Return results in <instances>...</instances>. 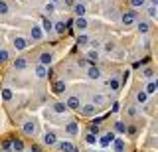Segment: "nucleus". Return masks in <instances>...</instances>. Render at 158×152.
<instances>
[{
	"label": "nucleus",
	"instance_id": "1",
	"mask_svg": "<svg viewBox=\"0 0 158 152\" xmlns=\"http://www.w3.org/2000/svg\"><path fill=\"white\" fill-rule=\"evenodd\" d=\"M38 130H40L38 121L28 119V121H24V122H22V132H24L26 136H36V134H38Z\"/></svg>",
	"mask_w": 158,
	"mask_h": 152
},
{
	"label": "nucleus",
	"instance_id": "2",
	"mask_svg": "<svg viewBox=\"0 0 158 152\" xmlns=\"http://www.w3.org/2000/svg\"><path fill=\"white\" fill-rule=\"evenodd\" d=\"M53 57H56V55H53V51L44 50V51L38 55V63H40V65H44V67H49V65L53 63Z\"/></svg>",
	"mask_w": 158,
	"mask_h": 152
},
{
	"label": "nucleus",
	"instance_id": "3",
	"mask_svg": "<svg viewBox=\"0 0 158 152\" xmlns=\"http://www.w3.org/2000/svg\"><path fill=\"white\" fill-rule=\"evenodd\" d=\"M121 24H123V26H132V24H136V10H127V12H123Z\"/></svg>",
	"mask_w": 158,
	"mask_h": 152
},
{
	"label": "nucleus",
	"instance_id": "4",
	"mask_svg": "<svg viewBox=\"0 0 158 152\" xmlns=\"http://www.w3.org/2000/svg\"><path fill=\"white\" fill-rule=\"evenodd\" d=\"M12 43H14V50H16V51H24V50H28V47H30L28 38H24V36H16Z\"/></svg>",
	"mask_w": 158,
	"mask_h": 152
},
{
	"label": "nucleus",
	"instance_id": "5",
	"mask_svg": "<svg viewBox=\"0 0 158 152\" xmlns=\"http://www.w3.org/2000/svg\"><path fill=\"white\" fill-rule=\"evenodd\" d=\"M99 109L95 105H91V103H81V107H79V113H81L83 117H95V113Z\"/></svg>",
	"mask_w": 158,
	"mask_h": 152
},
{
	"label": "nucleus",
	"instance_id": "6",
	"mask_svg": "<svg viewBox=\"0 0 158 152\" xmlns=\"http://www.w3.org/2000/svg\"><path fill=\"white\" fill-rule=\"evenodd\" d=\"M63 103H65V107L71 109V111H79V107H81V99H79L77 95H69Z\"/></svg>",
	"mask_w": 158,
	"mask_h": 152
},
{
	"label": "nucleus",
	"instance_id": "7",
	"mask_svg": "<svg viewBox=\"0 0 158 152\" xmlns=\"http://www.w3.org/2000/svg\"><path fill=\"white\" fill-rule=\"evenodd\" d=\"M65 132H67L69 136H77V134H79V122H77V121H67Z\"/></svg>",
	"mask_w": 158,
	"mask_h": 152
},
{
	"label": "nucleus",
	"instance_id": "8",
	"mask_svg": "<svg viewBox=\"0 0 158 152\" xmlns=\"http://www.w3.org/2000/svg\"><path fill=\"white\" fill-rule=\"evenodd\" d=\"M107 103V97L103 95V93H95V95L91 97V105H95L97 109H101V107H105Z\"/></svg>",
	"mask_w": 158,
	"mask_h": 152
},
{
	"label": "nucleus",
	"instance_id": "9",
	"mask_svg": "<svg viewBox=\"0 0 158 152\" xmlns=\"http://www.w3.org/2000/svg\"><path fill=\"white\" fill-rule=\"evenodd\" d=\"M28 65H30V63H28L26 57H16V60L12 61V67H14L16 71H24V69H28Z\"/></svg>",
	"mask_w": 158,
	"mask_h": 152
},
{
	"label": "nucleus",
	"instance_id": "10",
	"mask_svg": "<svg viewBox=\"0 0 158 152\" xmlns=\"http://www.w3.org/2000/svg\"><path fill=\"white\" fill-rule=\"evenodd\" d=\"M85 71H87V77H89V79H93V81L101 79V69H99V65H89Z\"/></svg>",
	"mask_w": 158,
	"mask_h": 152
},
{
	"label": "nucleus",
	"instance_id": "11",
	"mask_svg": "<svg viewBox=\"0 0 158 152\" xmlns=\"http://www.w3.org/2000/svg\"><path fill=\"white\" fill-rule=\"evenodd\" d=\"M85 60L91 63V65H97V61L101 60V53H99V50H95V47H93V50H89V51H87Z\"/></svg>",
	"mask_w": 158,
	"mask_h": 152
},
{
	"label": "nucleus",
	"instance_id": "12",
	"mask_svg": "<svg viewBox=\"0 0 158 152\" xmlns=\"http://www.w3.org/2000/svg\"><path fill=\"white\" fill-rule=\"evenodd\" d=\"M44 36H46V34L42 32V28H40V26H32V30H30V38H32L34 42H42Z\"/></svg>",
	"mask_w": 158,
	"mask_h": 152
},
{
	"label": "nucleus",
	"instance_id": "13",
	"mask_svg": "<svg viewBox=\"0 0 158 152\" xmlns=\"http://www.w3.org/2000/svg\"><path fill=\"white\" fill-rule=\"evenodd\" d=\"M57 148L61 150V152H77V148H75V144L73 142H69V140H63V142H57Z\"/></svg>",
	"mask_w": 158,
	"mask_h": 152
},
{
	"label": "nucleus",
	"instance_id": "14",
	"mask_svg": "<svg viewBox=\"0 0 158 152\" xmlns=\"http://www.w3.org/2000/svg\"><path fill=\"white\" fill-rule=\"evenodd\" d=\"M44 144H46V146H56L57 144V134L52 132V130L46 132V134H44Z\"/></svg>",
	"mask_w": 158,
	"mask_h": 152
},
{
	"label": "nucleus",
	"instance_id": "15",
	"mask_svg": "<svg viewBox=\"0 0 158 152\" xmlns=\"http://www.w3.org/2000/svg\"><path fill=\"white\" fill-rule=\"evenodd\" d=\"M71 10L75 12V16H77V18H85V14H87V6H85V4L75 2V4L71 6Z\"/></svg>",
	"mask_w": 158,
	"mask_h": 152
},
{
	"label": "nucleus",
	"instance_id": "16",
	"mask_svg": "<svg viewBox=\"0 0 158 152\" xmlns=\"http://www.w3.org/2000/svg\"><path fill=\"white\" fill-rule=\"evenodd\" d=\"M52 91L56 93V95H63V93L67 91V83H65V81H56V83L52 85Z\"/></svg>",
	"mask_w": 158,
	"mask_h": 152
},
{
	"label": "nucleus",
	"instance_id": "17",
	"mask_svg": "<svg viewBox=\"0 0 158 152\" xmlns=\"http://www.w3.org/2000/svg\"><path fill=\"white\" fill-rule=\"evenodd\" d=\"M34 73H36L38 79H46V77L49 75V67H44V65H36V69H34Z\"/></svg>",
	"mask_w": 158,
	"mask_h": 152
},
{
	"label": "nucleus",
	"instance_id": "18",
	"mask_svg": "<svg viewBox=\"0 0 158 152\" xmlns=\"http://www.w3.org/2000/svg\"><path fill=\"white\" fill-rule=\"evenodd\" d=\"M40 28H42V32H44V34H52V32H53V22L49 20L48 16H44L42 26H40Z\"/></svg>",
	"mask_w": 158,
	"mask_h": 152
},
{
	"label": "nucleus",
	"instance_id": "19",
	"mask_svg": "<svg viewBox=\"0 0 158 152\" xmlns=\"http://www.w3.org/2000/svg\"><path fill=\"white\" fill-rule=\"evenodd\" d=\"M52 111L56 113V115H65V113H67L69 109H67V107H65V103L57 101V103H53V105H52Z\"/></svg>",
	"mask_w": 158,
	"mask_h": 152
},
{
	"label": "nucleus",
	"instance_id": "20",
	"mask_svg": "<svg viewBox=\"0 0 158 152\" xmlns=\"http://www.w3.org/2000/svg\"><path fill=\"white\" fill-rule=\"evenodd\" d=\"M115 138H117V134H115V132H105V134H103V138H97V140L101 142V146H109V144H111V142L115 140Z\"/></svg>",
	"mask_w": 158,
	"mask_h": 152
},
{
	"label": "nucleus",
	"instance_id": "21",
	"mask_svg": "<svg viewBox=\"0 0 158 152\" xmlns=\"http://www.w3.org/2000/svg\"><path fill=\"white\" fill-rule=\"evenodd\" d=\"M73 24H75V28H77V30L81 32V34L89 28V22L85 20V18H75V20H73Z\"/></svg>",
	"mask_w": 158,
	"mask_h": 152
},
{
	"label": "nucleus",
	"instance_id": "22",
	"mask_svg": "<svg viewBox=\"0 0 158 152\" xmlns=\"http://www.w3.org/2000/svg\"><path fill=\"white\" fill-rule=\"evenodd\" d=\"M156 89H158V81H156V79H152V81H148V83H146V87H144L142 91H144L146 95H154Z\"/></svg>",
	"mask_w": 158,
	"mask_h": 152
},
{
	"label": "nucleus",
	"instance_id": "23",
	"mask_svg": "<svg viewBox=\"0 0 158 152\" xmlns=\"http://www.w3.org/2000/svg\"><path fill=\"white\" fill-rule=\"evenodd\" d=\"M111 144H113V152H125V148H127V144H125L123 138H115Z\"/></svg>",
	"mask_w": 158,
	"mask_h": 152
},
{
	"label": "nucleus",
	"instance_id": "24",
	"mask_svg": "<svg viewBox=\"0 0 158 152\" xmlns=\"http://www.w3.org/2000/svg\"><path fill=\"white\" fill-rule=\"evenodd\" d=\"M53 32H56V34H59V36H61V34H65V32H67V26H65V22H63V20H57V22H53Z\"/></svg>",
	"mask_w": 158,
	"mask_h": 152
},
{
	"label": "nucleus",
	"instance_id": "25",
	"mask_svg": "<svg viewBox=\"0 0 158 152\" xmlns=\"http://www.w3.org/2000/svg\"><path fill=\"white\" fill-rule=\"evenodd\" d=\"M107 85L111 87L113 93H118V91H121V81H118V77H111V79L107 81Z\"/></svg>",
	"mask_w": 158,
	"mask_h": 152
},
{
	"label": "nucleus",
	"instance_id": "26",
	"mask_svg": "<svg viewBox=\"0 0 158 152\" xmlns=\"http://www.w3.org/2000/svg\"><path fill=\"white\" fill-rule=\"evenodd\" d=\"M10 144H12V152H24V142L22 140L12 138V140H10Z\"/></svg>",
	"mask_w": 158,
	"mask_h": 152
},
{
	"label": "nucleus",
	"instance_id": "27",
	"mask_svg": "<svg viewBox=\"0 0 158 152\" xmlns=\"http://www.w3.org/2000/svg\"><path fill=\"white\" fill-rule=\"evenodd\" d=\"M136 30H138V34H148L150 32V24L148 22H136Z\"/></svg>",
	"mask_w": 158,
	"mask_h": 152
},
{
	"label": "nucleus",
	"instance_id": "28",
	"mask_svg": "<svg viewBox=\"0 0 158 152\" xmlns=\"http://www.w3.org/2000/svg\"><path fill=\"white\" fill-rule=\"evenodd\" d=\"M135 99H136V105H144V103L148 101V95H146V93L144 91H136V95H135Z\"/></svg>",
	"mask_w": 158,
	"mask_h": 152
},
{
	"label": "nucleus",
	"instance_id": "29",
	"mask_svg": "<svg viewBox=\"0 0 158 152\" xmlns=\"http://www.w3.org/2000/svg\"><path fill=\"white\" fill-rule=\"evenodd\" d=\"M6 14H10V4L6 0H0V16H6Z\"/></svg>",
	"mask_w": 158,
	"mask_h": 152
},
{
	"label": "nucleus",
	"instance_id": "30",
	"mask_svg": "<svg viewBox=\"0 0 158 152\" xmlns=\"http://www.w3.org/2000/svg\"><path fill=\"white\" fill-rule=\"evenodd\" d=\"M89 42H91V38H89L85 32H83V34H79V36H77V43H79V46H87Z\"/></svg>",
	"mask_w": 158,
	"mask_h": 152
},
{
	"label": "nucleus",
	"instance_id": "31",
	"mask_svg": "<svg viewBox=\"0 0 158 152\" xmlns=\"http://www.w3.org/2000/svg\"><path fill=\"white\" fill-rule=\"evenodd\" d=\"M154 75H156V73H154V69H152V67H146V69L142 71V77H144V79H148V81L154 79Z\"/></svg>",
	"mask_w": 158,
	"mask_h": 152
},
{
	"label": "nucleus",
	"instance_id": "32",
	"mask_svg": "<svg viewBox=\"0 0 158 152\" xmlns=\"http://www.w3.org/2000/svg\"><path fill=\"white\" fill-rule=\"evenodd\" d=\"M10 60V51L6 47H0V63H6Z\"/></svg>",
	"mask_w": 158,
	"mask_h": 152
},
{
	"label": "nucleus",
	"instance_id": "33",
	"mask_svg": "<svg viewBox=\"0 0 158 152\" xmlns=\"http://www.w3.org/2000/svg\"><path fill=\"white\" fill-rule=\"evenodd\" d=\"M12 97H14V93H12V89H2V99L4 101H12Z\"/></svg>",
	"mask_w": 158,
	"mask_h": 152
},
{
	"label": "nucleus",
	"instance_id": "34",
	"mask_svg": "<svg viewBox=\"0 0 158 152\" xmlns=\"http://www.w3.org/2000/svg\"><path fill=\"white\" fill-rule=\"evenodd\" d=\"M146 14L152 18V20L156 18V6H154V4H148V8H146Z\"/></svg>",
	"mask_w": 158,
	"mask_h": 152
},
{
	"label": "nucleus",
	"instance_id": "35",
	"mask_svg": "<svg viewBox=\"0 0 158 152\" xmlns=\"http://www.w3.org/2000/svg\"><path fill=\"white\" fill-rule=\"evenodd\" d=\"M85 142H87V144H95V142H97V134L87 132V134H85Z\"/></svg>",
	"mask_w": 158,
	"mask_h": 152
},
{
	"label": "nucleus",
	"instance_id": "36",
	"mask_svg": "<svg viewBox=\"0 0 158 152\" xmlns=\"http://www.w3.org/2000/svg\"><path fill=\"white\" fill-rule=\"evenodd\" d=\"M125 129H127V125L123 121H115V130L117 132H125Z\"/></svg>",
	"mask_w": 158,
	"mask_h": 152
},
{
	"label": "nucleus",
	"instance_id": "37",
	"mask_svg": "<svg viewBox=\"0 0 158 152\" xmlns=\"http://www.w3.org/2000/svg\"><path fill=\"white\" fill-rule=\"evenodd\" d=\"M131 6L132 8H142V6H146V0H131Z\"/></svg>",
	"mask_w": 158,
	"mask_h": 152
},
{
	"label": "nucleus",
	"instance_id": "38",
	"mask_svg": "<svg viewBox=\"0 0 158 152\" xmlns=\"http://www.w3.org/2000/svg\"><path fill=\"white\" fill-rule=\"evenodd\" d=\"M136 113H138V109H136V107H135V105H131V107H127V115H128V117H131V119H132V117H136Z\"/></svg>",
	"mask_w": 158,
	"mask_h": 152
},
{
	"label": "nucleus",
	"instance_id": "39",
	"mask_svg": "<svg viewBox=\"0 0 158 152\" xmlns=\"http://www.w3.org/2000/svg\"><path fill=\"white\" fill-rule=\"evenodd\" d=\"M44 10H46V14H53L56 12V4H52V2H48L46 6H44Z\"/></svg>",
	"mask_w": 158,
	"mask_h": 152
},
{
	"label": "nucleus",
	"instance_id": "40",
	"mask_svg": "<svg viewBox=\"0 0 158 152\" xmlns=\"http://www.w3.org/2000/svg\"><path fill=\"white\" fill-rule=\"evenodd\" d=\"M89 65H91V63H89L85 57H83V60H77V67H81V69H87Z\"/></svg>",
	"mask_w": 158,
	"mask_h": 152
},
{
	"label": "nucleus",
	"instance_id": "41",
	"mask_svg": "<svg viewBox=\"0 0 158 152\" xmlns=\"http://www.w3.org/2000/svg\"><path fill=\"white\" fill-rule=\"evenodd\" d=\"M105 51L113 53V51H115V43H113V42H105Z\"/></svg>",
	"mask_w": 158,
	"mask_h": 152
},
{
	"label": "nucleus",
	"instance_id": "42",
	"mask_svg": "<svg viewBox=\"0 0 158 152\" xmlns=\"http://www.w3.org/2000/svg\"><path fill=\"white\" fill-rule=\"evenodd\" d=\"M89 132H91V134H99V125H89Z\"/></svg>",
	"mask_w": 158,
	"mask_h": 152
},
{
	"label": "nucleus",
	"instance_id": "43",
	"mask_svg": "<svg viewBox=\"0 0 158 152\" xmlns=\"http://www.w3.org/2000/svg\"><path fill=\"white\" fill-rule=\"evenodd\" d=\"M2 148L6 150V152H10V150H12V144H10V140H6V142H2Z\"/></svg>",
	"mask_w": 158,
	"mask_h": 152
},
{
	"label": "nucleus",
	"instance_id": "44",
	"mask_svg": "<svg viewBox=\"0 0 158 152\" xmlns=\"http://www.w3.org/2000/svg\"><path fill=\"white\" fill-rule=\"evenodd\" d=\"M125 132H128V134H136V129H135V126H127Z\"/></svg>",
	"mask_w": 158,
	"mask_h": 152
},
{
	"label": "nucleus",
	"instance_id": "45",
	"mask_svg": "<svg viewBox=\"0 0 158 152\" xmlns=\"http://www.w3.org/2000/svg\"><path fill=\"white\" fill-rule=\"evenodd\" d=\"M118 109H121V107H118V103L115 101V103H113V107H111V113H118Z\"/></svg>",
	"mask_w": 158,
	"mask_h": 152
},
{
	"label": "nucleus",
	"instance_id": "46",
	"mask_svg": "<svg viewBox=\"0 0 158 152\" xmlns=\"http://www.w3.org/2000/svg\"><path fill=\"white\" fill-rule=\"evenodd\" d=\"M103 122V117H95V119H93V125H101Z\"/></svg>",
	"mask_w": 158,
	"mask_h": 152
},
{
	"label": "nucleus",
	"instance_id": "47",
	"mask_svg": "<svg viewBox=\"0 0 158 152\" xmlns=\"http://www.w3.org/2000/svg\"><path fill=\"white\" fill-rule=\"evenodd\" d=\"M61 2H65V6H69V8H71L73 4H75V0H61Z\"/></svg>",
	"mask_w": 158,
	"mask_h": 152
},
{
	"label": "nucleus",
	"instance_id": "48",
	"mask_svg": "<svg viewBox=\"0 0 158 152\" xmlns=\"http://www.w3.org/2000/svg\"><path fill=\"white\" fill-rule=\"evenodd\" d=\"M49 2H52V4H57V2H61V0H49Z\"/></svg>",
	"mask_w": 158,
	"mask_h": 152
},
{
	"label": "nucleus",
	"instance_id": "49",
	"mask_svg": "<svg viewBox=\"0 0 158 152\" xmlns=\"http://www.w3.org/2000/svg\"><path fill=\"white\" fill-rule=\"evenodd\" d=\"M150 4H154V6H156V4H158V0H150Z\"/></svg>",
	"mask_w": 158,
	"mask_h": 152
},
{
	"label": "nucleus",
	"instance_id": "50",
	"mask_svg": "<svg viewBox=\"0 0 158 152\" xmlns=\"http://www.w3.org/2000/svg\"><path fill=\"white\" fill-rule=\"evenodd\" d=\"M75 2H79V4H85V0H75Z\"/></svg>",
	"mask_w": 158,
	"mask_h": 152
},
{
	"label": "nucleus",
	"instance_id": "51",
	"mask_svg": "<svg viewBox=\"0 0 158 152\" xmlns=\"http://www.w3.org/2000/svg\"><path fill=\"white\" fill-rule=\"evenodd\" d=\"M91 152H95V150H91Z\"/></svg>",
	"mask_w": 158,
	"mask_h": 152
}]
</instances>
